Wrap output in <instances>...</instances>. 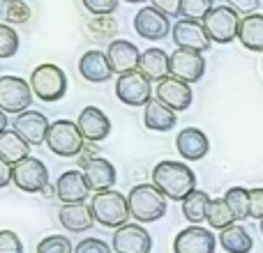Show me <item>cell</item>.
I'll list each match as a JSON object with an SVG mask.
<instances>
[{"instance_id": "36", "label": "cell", "mask_w": 263, "mask_h": 253, "mask_svg": "<svg viewBox=\"0 0 263 253\" xmlns=\"http://www.w3.org/2000/svg\"><path fill=\"white\" fill-rule=\"evenodd\" d=\"M37 253H74L69 237L65 235H49L37 244Z\"/></svg>"}, {"instance_id": "31", "label": "cell", "mask_w": 263, "mask_h": 253, "mask_svg": "<svg viewBox=\"0 0 263 253\" xmlns=\"http://www.w3.org/2000/svg\"><path fill=\"white\" fill-rule=\"evenodd\" d=\"M205 221H208L210 228H215V230H224V228L233 226L236 221V217H233L231 207L227 205V200L222 198H210V205H208V217H205Z\"/></svg>"}, {"instance_id": "14", "label": "cell", "mask_w": 263, "mask_h": 253, "mask_svg": "<svg viewBox=\"0 0 263 253\" xmlns=\"http://www.w3.org/2000/svg\"><path fill=\"white\" fill-rule=\"evenodd\" d=\"M205 74V58L199 51L176 49L171 53V76L185 83H199Z\"/></svg>"}, {"instance_id": "26", "label": "cell", "mask_w": 263, "mask_h": 253, "mask_svg": "<svg viewBox=\"0 0 263 253\" xmlns=\"http://www.w3.org/2000/svg\"><path fill=\"white\" fill-rule=\"evenodd\" d=\"M238 41L245 46L247 51L263 53V14H250L242 16L240 30H238Z\"/></svg>"}, {"instance_id": "22", "label": "cell", "mask_w": 263, "mask_h": 253, "mask_svg": "<svg viewBox=\"0 0 263 253\" xmlns=\"http://www.w3.org/2000/svg\"><path fill=\"white\" fill-rule=\"evenodd\" d=\"M79 74L83 76V81L88 83H106L111 76H114V69H111V62L106 58V51L92 49L86 51L79 60Z\"/></svg>"}, {"instance_id": "24", "label": "cell", "mask_w": 263, "mask_h": 253, "mask_svg": "<svg viewBox=\"0 0 263 253\" xmlns=\"http://www.w3.org/2000/svg\"><path fill=\"white\" fill-rule=\"evenodd\" d=\"M139 72L155 83L166 78V76H171V55H168L164 49H157V46L145 49L143 53H141Z\"/></svg>"}, {"instance_id": "41", "label": "cell", "mask_w": 263, "mask_h": 253, "mask_svg": "<svg viewBox=\"0 0 263 253\" xmlns=\"http://www.w3.org/2000/svg\"><path fill=\"white\" fill-rule=\"evenodd\" d=\"M153 7H157L159 12H164L166 16H180L182 0H150Z\"/></svg>"}, {"instance_id": "6", "label": "cell", "mask_w": 263, "mask_h": 253, "mask_svg": "<svg viewBox=\"0 0 263 253\" xmlns=\"http://www.w3.org/2000/svg\"><path fill=\"white\" fill-rule=\"evenodd\" d=\"M242 16L229 5H217L208 12V16L203 18V28L208 32V37L215 44H231L233 39H238V30H240Z\"/></svg>"}, {"instance_id": "43", "label": "cell", "mask_w": 263, "mask_h": 253, "mask_svg": "<svg viewBox=\"0 0 263 253\" xmlns=\"http://www.w3.org/2000/svg\"><path fill=\"white\" fill-rule=\"evenodd\" d=\"M7 184H12V163L0 157V189H5Z\"/></svg>"}, {"instance_id": "4", "label": "cell", "mask_w": 263, "mask_h": 253, "mask_svg": "<svg viewBox=\"0 0 263 253\" xmlns=\"http://www.w3.org/2000/svg\"><path fill=\"white\" fill-rule=\"evenodd\" d=\"M30 88L40 101L55 104L67 95V74L53 62L37 65L30 74Z\"/></svg>"}, {"instance_id": "9", "label": "cell", "mask_w": 263, "mask_h": 253, "mask_svg": "<svg viewBox=\"0 0 263 253\" xmlns=\"http://www.w3.org/2000/svg\"><path fill=\"white\" fill-rule=\"evenodd\" d=\"M116 97L127 106H134V109L143 106L145 109L148 101L153 99V81H150L148 76H143L139 69L129 72V74H123V76H118V81H116Z\"/></svg>"}, {"instance_id": "15", "label": "cell", "mask_w": 263, "mask_h": 253, "mask_svg": "<svg viewBox=\"0 0 263 253\" xmlns=\"http://www.w3.org/2000/svg\"><path fill=\"white\" fill-rule=\"evenodd\" d=\"M217 237L203 226H187L173 240V253H215Z\"/></svg>"}, {"instance_id": "40", "label": "cell", "mask_w": 263, "mask_h": 253, "mask_svg": "<svg viewBox=\"0 0 263 253\" xmlns=\"http://www.w3.org/2000/svg\"><path fill=\"white\" fill-rule=\"evenodd\" d=\"M250 219H263V189H250Z\"/></svg>"}, {"instance_id": "33", "label": "cell", "mask_w": 263, "mask_h": 253, "mask_svg": "<svg viewBox=\"0 0 263 253\" xmlns=\"http://www.w3.org/2000/svg\"><path fill=\"white\" fill-rule=\"evenodd\" d=\"M32 16V9L28 3L23 0H5L3 5V18L7 26H21V23H28Z\"/></svg>"}, {"instance_id": "32", "label": "cell", "mask_w": 263, "mask_h": 253, "mask_svg": "<svg viewBox=\"0 0 263 253\" xmlns=\"http://www.w3.org/2000/svg\"><path fill=\"white\" fill-rule=\"evenodd\" d=\"M224 200H227V205L231 207L238 223L250 219V189H245V186H231V189L224 194Z\"/></svg>"}, {"instance_id": "1", "label": "cell", "mask_w": 263, "mask_h": 253, "mask_svg": "<svg viewBox=\"0 0 263 253\" xmlns=\"http://www.w3.org/2000/svg\"><path fill=\"white\" fill-rule=\"evenodd\" d=\"M153 184L168 200H182L196 189V173L182 161H159L153 168Z\"/></svg>"}, {"instance_id": "38", "label": "cell", "mask_w": 263, "mask_h": 253, "mask_svg": "<svg viewBox=\"0 0 263 253\" xmlns=\"http://www.w3.org/2000/svg\"><path fill=\"white\" fill-rule=\"evenodd\" d=\"M74 253H114V246L100 237H86L74 246Z\"/></svg>"}, {"instance_id": "11", "label": "cell", "mask_w": 263, "mask_h": 253, "mask_svg": "<svg viewBox=\"0 0 263 253\" xmlns=\"http://www.w3.org/2000/svg\"><path fill=\"white\" fill-rule=\"evenodd\" d=\"M111 246H114V253H150L153 237L141 223H125V226L116 228Z\"/></svg>"}, {"instance_id": "29", "label": "cell", "mask_w": 263, "mask_h": 253, "mask_svg": "<svg viewBox=\"0 0 263 253\" xmlns=\"http://www.w3.org/2000/svg\"><path fill=\"white\" fill-rule=\"evenodd\" d=\"M208 205H210V196L201 189H194L182 200V217L192 226H201L205 221V217H208Z\"/></svg>"}, {"instance_id": "13", "label": "cell", "mask_w": 263, "mask_h": 253, "mask_svg": "<svg viewBox=\"0 0 263 253\" xmlns=\"http://www.w3.org/2000/svg\"><path fill=\"white\" fill-rule=\"evenodd\" d=\"M173 37V44L178 49H190V51H208L213 46V39L208 37L203 28V21H192V18H180V21L173 26L171 30Z\"/></svg>"}, {"instance_id": "12", "label": "cell", "mask_w": 263, "mask_h": 253, "mask_svg": "<svg viewBox=\"0 0 263 253\" xmlns=\"http://www.w3.org/2000/svg\"><path fill=\"white\" fill-rule=\"evenodd\" d=\"M155 99H159L162 104H166L168 109H173L176 113L187 111L194 101V92L192 86L176 76H166L162 81L155 83Z\"/></svg>"}, {"instance_id": "16", "label": "cell", "mask_w": 263, "mask_h": 253, "mask_svg": "<svg viewBox=\"0 0 263 253\" xmlns=\"http://www.w3.org/2000/svg\"><path fill=\"white\" fill-rule=\"evenodd\" d=\"M12 129L16 131L30 147H37V145L46 143V134H49V129H51V122L44 113L30 109V111H26V113L16 115Z\"/></svg>"}, {"instance_id": "44", "label": "cell", "mask_w": 263, "mask_h": 253, "mask_svg": "<svg viewBox=\"0 0 263 253\" xmlns=\"http://www.w3.org/2000/svg\"><path fill=\"white\" fill-rule=\"evenodd\" d=\"M42 196H44V198H55V184L44 186V191H42Z\"/></svg>"}, {"instance_id": "18", "label": "cell", "mask_w": 263, "mask_h": 253, "mask_svg": "<svg viewBox=\"0 0 263 253\" xmlns=\"http://www.w3.org/2000/svg\"><path fill=\"white\" fill-rule=\"evenodd\" d=\"M79 131L86 138V143H102V140L109 138L111 134V120L97 106H86V109L79 113L77 118Z\"/></svg>"}, {"instance_id": "30", "label": "cell", "mask_w": 263, "mask_h": 253, "mask_svg": "<svg viewBox=\"0 0 263 253\" xmlns=\"http://www.w3.org/2000/svg\"><path fill=\"white\" fill-rule=\"evenodd\" d=\"M88 37L97 44H106V41H116V35H118V21L114 16H92L88 21L86 28Z\"/></svg>"}, {"instance_id": "48", "label": "cell", "mask_w": 263, "mask_h": 253, "mask_svg": "<svg viewBox=\"0 0 263 253\" xmlns=\"http://www.w3.org/2000/svg\"><path fill=\"white\" fill-rule=\"evenodd\" d=\"M261 67H263V65H261Z\"/></svg>"}, {"instance_id": "23", "label": "cell", "mask_w": 263, "mask_h": 253, "mask_svg": "<svg viewBox=\"0 0 263 253\" xmlns=\"http://www.w3.org/2000/svg\"><path fill=\"white\" fill-rule=\"evenodd\" d=\"M58 221L67 233H88L95 223V214H92L90 205L86 203L63 205L58 209Z\"/></svg>"}, {"instance_id": "25", "label": "cell", "mask_w": 263, "mask_h": 253, "mask_svg": "<svg viewBox=\"0 0 263 253\" xmlns=\"http://www.w3.org/2000/svg\"><path fill=\"white\" fill-rule=\"evenodd\" d=\"M178 122V113L162 104L159 99H150L143 109V124L150 131H171Z\"/></svg>"}, {"instance_id": "46", "label": "cell", "mask_w": 263, "mask_h": 253, "mask_svg": "<svg viewBox=\"0 0 263 253\" xmlns=\"http://www.w3.org/2000/svg\"><path fill=\"white\" fill-rule=\"evenodd\" d=\"M125 3H132V5H141V3H145V0H125Z\"/></svg>"}, {"instance_id": "10", "label": "cell", "mask_w": 263, "mask_h": 253, "mask_svg": "<svg viewBox=\"0 0 263 253\" xmlns=\"http://www.w3.org/2000/svg\"><path fill=\"white\" fill-rule=\"evenodd\" d=\"M134 30L139 32V37H143V39L159 41V39L171 35L173 26L164 12H159L157 7H153V5H143L134 16Z\"/></svg>"}, {"instance_id": "35", "label": "cell", "mask_w": 263, "mask_h": 253, "mask_svg": "<svg viewBox=\"0 0 263 253\" xmlns=\"http://www.w3.org/2000/svg\"><path fill=\"white\" fill-rule=\"evenodd\" d=\"M213 7H215L213 0H182L180 16L182 18H192V21H203Z\"/></svg>"}, {"instance_id": "21", "label": "cell", "mask_w": 263, "mask_h": 253, "mask_svg": "<svg viewBox=\"0 0 263 253\" xmlns=\"http://www.w3.org/2000/svg\"><path fill=\"white\" fill-rule=\"evenodd\" d=\"M83 175H86V182L92 191H106L114 189L116 180H118V173H116V166L104 157H95L88 159L81 166Z\"/></svg>"}, {"instance_id": "3", "label": "cell", "mask_w": 263, "mask_h": 253, "mask_svg": "<svg viewBox=\"0 0 263 253\" xmlns=\"http://www.w3.org/2000/svg\"><path fill=\"white\" fill-rule=\"evenodd\" d=\"M132 219L139 223H155L166 214V196L155 184H136L127 194Z\"/></svg>"}, {"instance_id": "17", "label": "cell", "mask_w": 263, "mask_h": 253, "mask_svg": "<svg viewBox=\"0 0 263 253\" xmlns=\"http://www.w3.org/2000/svg\"><path fill=\"white\" fill-rule=\"evenodd\" d=\"M90 191L92 189L88 186L83 171H65L63 175L55 180V198L63 205L86 203Z\"/></svg>"}, {"instance_id": "42", "label": "cell", "mask_w": 263, "mask_h": 253, "mask_svg": "<svg viewBox=\"0 0 263 253\" xmlns=\"http://www.w3.org/2000/svg\"><path fill=\"white\" fill-rule=\"evenodd\" d=\"M227 5L236 9L238 14H242V16L256 14V9H259V0H227Z\"/></svg>"}, {"instance_id": "19", "label": "cell", "mask_w": 263, "mask_h": 253, "mask_svg": "<svg viewBox=\"0 0 263 253\" xmlns=\"http://www.w3.org/2000/svg\"><path fill=\"white\" fill-rule=\"evenodd\" d=\"M106 58H109L114 74L123 76V74H129V72L139 69L141 51H139V46L132 44L127 39H116L106 46Z\"/></svg>"}, {"instance_id": "20", "label": "cell", "mask_w": 263, "mask_h": 253, "mask_svg": "<svg viewBox=\"0 0 263 253\" xmlns=\"http://www.w3.org/2000/svg\"><path fill=\"white\" fill-rule=\"evenodd\" d=\"M176 150L187 161H201L210 152V140L205 131L196 129V126H185L176 136Z\"/></svg>"}, {"instance_id": "27", "label": "cell", "mask_w": 263, "mask_h": 253, "mask_svg": "<svg viewBox=\"0 0 263 253\" xmlns=\"http://www.w3.org/2000/svg\"><path fill=\"white\" fill-rule=\"evenodd\" d=\"M217 242L227 253H250L254 249V240L247 233V228L240 226V223H233V226L219 230Z\"/></svg>"}, {"instance_id": "2", "label": "cell", "mask_w": 263, "mask_h": 253, "mask_svg": "<svg viewBox=\"0 0 263 253\" xmlns=\"http://www.w3.org/2000/svg\"><path fill=\"white\" fill-rule=\"evenodd\" d=\"M90 207H92V214H95V221L102 223L104 228H120L132 217L127 196L116 189L95 191L90 196Z\"/></svg>"}, {"instance_id": "47", "label": "cell", "mask_w": 263, "mask_h": 253, "mask_svg": "<svg viewBox=\"0 0 263 253\" xmlns=\"http://www.w3.org/2000/svg\"><path fill=\"white\" fill-rule=\"evenodd\" d=\"M259 226H261V233H263V219H261V221H259Z\"/></svg>"}, {"instance_id": "37", "label": "cell", "mask_w": 263, "mask_h": 253, "mask_svg": "<svg viewBox=\"0 0 263 253\" xmlns=\"http://www.w3.org/2000/svg\"><path fill=\"white\" fill-rule=\"evenodd\" d=\"M81 3L86 12H90L92 16H114L120 0H81Z\"/></svg>"}, {"instance_id": "28", "label": "cell", "mask_w": 263, "mask_h": 253, "mask_svg": "<svg viewBox=\"0 0 263 253\" xmlns=\"http://www.w3.org/2000/svg\"><path fill=\"white\" fill-rule=\"evenodd\" d=\"M0 157L7 163H18L26 157H30V145L21 138L14 129H7L0 134Z\"/></svg>"}, {"instance_id": "5", "label": "cell", "mask_w": 263, "mask_h": 253, "mask_svg": "<svg viewBox=\"0 0 263 253\" xmlns=\"http://www.w3.org/2000/svg\"><path fill=\"white\" fill-rule=\"evenodd\" d=\"M44 145L55 157L72 159L83 152L86 138L81 136L77 122H72V120H55V122H51V129H49V134H46Z\"/></svg>"}, {"instance_id": "34", "label": "cell", "mask_w": 263, "mask_h": 253, "mask_svg": "<svg viewBox=\"0 0 263 253\" xmlns=\"http://www.w3.org/2000/svg\"><path fill=\"white\" fill-rule=\"evenodd\" d=\"M18 51V32L7 23H0V60L16 55Z\"/></svg>"}, {"instance_id": "8", "label": "cell", "mask_w": 263, "mask_h": 253, "mask_svg": "<svg viewBox=\"0 0 263 253\" xmlns=\"http://www.w3.org/2000/svg\"><path fill=\"white\" fill-rule=\"evenodd\" d=\"M32 97L30 81H23L21 76H0V111L21 115L30 111Z\"/></svg>"}, {"instance_id": "7", "label": "cell", "mask_w": 263, "mask_h": 253, "mask_svg": "<svg viewBox=\"0 0 263 253\" xmlns=\"http://www.w3.org/2000/svg\"><path fill=\"white\" fill-rule=\"evenodd\" d=\"M12 182L16 189L26 191V194H42L44 186H49V168L42 159L26 157L23 161L12 166Z\"/></svg>"}, {"instance_id": "39", "label": "cell", "mask_w": 263, "mask_h": 253, "mask_svg": "<svg viewBox=\"0 0 263 253\" xmlns=\"http://www.w3.org/2000/svg\"><path fill=\"white\" fill-rule=\"evenodd\" d=\"M0 253H23V242L14 230H0Z\"/></svg>"}, {"instance_id": "45", "label": "cell", "mask_w": 263, "mask_h": 253, "mask_svg": "<svg viewBox=\"0 0 263 253\" xmlns=\"http://www.w3.org/2000/svg\"><path fill=\"white\" fill-rule=\"evenodd\" d=\"M7 113H5V111H0V134H3V131H7Z\"/></svg>"}]
</instances>
